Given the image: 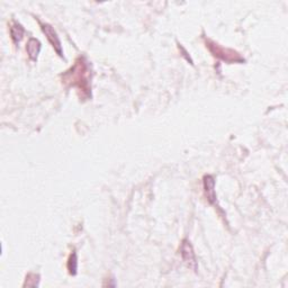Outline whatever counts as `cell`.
Returning <instances> with one entry per match:
<instances>
[{"label":"cell","mask_w":288,"mask_h":288,"mask_svg":"<svg viewBox=\"0 0 288 288\" xmlns=\"http://www.w3.org/2000/svg\"><path fill=\"white\" fill-rule=\"evenodd\" d=\"M180 255L184 262L186 263V266L194 271H197L198 264L196 261V255L194 252L193 245L190 244V242L188 240H182L181 245H180Z\"/></svg>","instance_id":"3"},{"label":"cell","mask_w":288,"mask_h":288,"mask_svg":"<svg viewBox=\"0 0 288 288\" xmlns=\"http://www.w3.org/2000/svg\"><path fill=\"white\" fill-rule=\"evenodd\" d=\"M63 84L70 87H75L78 91H81L82 97H90V67L86 58H78L70 70L62 75Z\"/></svg>","instance_id":"1"},{"label":"cell","mask_w":288,"mask_h":288,"mask_svg":"<svg viewBox=\"0 0 288 288\" xmlns=\"http://www.w3.org/2000/svg\"><path fill=\"white\" fill-rule=\"evenodd\" d=\"M204 193L206 195L209 204H215L216 194H215V179L211 175H206L203 178Z\"/></svg>","instance_id":"5"},{"label":"cell","mask_w":288,"mask_h":288,"mask_svg":"<svg viewBox=\"0 0 288 288\" xmlns=\"http://www.w3.org/2000/svg\"><path fill=\"white\" fill-rule=\"evenodd\" d=\"M41 29H42L45 36H47V39L50 42V44H51L53 47L54 51H56L60 57H63L62 44H61L60 38L58 36V33L56 32V30H54L53 27L49 24H41Z\"/></svg>","instance_id":"4"},{"label":"cell","mask_w":288,"mask_h":288,"mask_svg":"<svg viewBox=\"0 0 288 288\" xmlns=\"http://www.w3.org/2000/svg\"><path fill=\"white\" fill-rule=\"evenodd\" d=\"M41 48H42V45H41V42L38 39L29 40V42H27V45H26V51L31 60H33V61L38 60L39 54L41 52Z\"/></svg>","instance_id":"6"},{"label":"cell","mask_w":288,"mask_h":288,"mask_svg":"<svg viewBox=\"0 0 288 288\" xmlns=\"http://www.w3.org/2000/svg\"><path fill=\"white\" fill-rule=\"evenodd\" d=\"M77 269H78V259H77V253L73 252L71 253L69 261H68V270H69L70 275L75 276L77 273Z\"/></svg>","instance_id":"8"},{"label":"cell","mask_w":288,"mask_h":288,"mask_svg":"<svg viewBox=\"0 0 288 288\" xmlns=\"http://www.w3.org/2000/svg\"><path fill=\"white\" fill-rule=\"evenodd\" d=\"M24 29L21 24L18 23H14V24L11 26V36L13 42L15 44H18L23 40V36H24Z\"/></svg>","instance_id":"7"},{"label":"cell","mask_w":288,"mask_h":288,"mask_svg":"<svg viewBox=\"0 0 288 288\" xmlns=\"http://www.w3.org/2000/svg\"><path fill=\"white\" fill-rule=\"evenodd\" d=\"M207 48L209 49V51L213 53L214 57H216L218 59H222V60L226 62H243L244 60L242 59L239 54L233 51V50L224 49L222 47H219L218 44H216L213 41H207L206 42Z\"/></svg>","instance_id":"2"}]
</instances>
